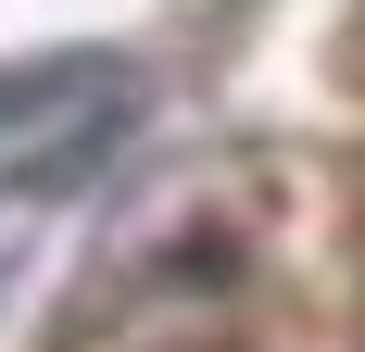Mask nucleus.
I'll list each match as a JSON object with an SVG mask.
<instances>
[{"mask_svg":"<svg viewBox=\"0 0 365 352\" xmlns=\"http://www.w3.org/2000/svg\"><path fill=\"white\" fill-rule=\"evenodd\" d=\"M0 101H13V76H0Z\"/></svg>","mask_w":365,"mask_h":352,"instance_id":"nucleus-1","label":"nucleus"}]
</instances>
